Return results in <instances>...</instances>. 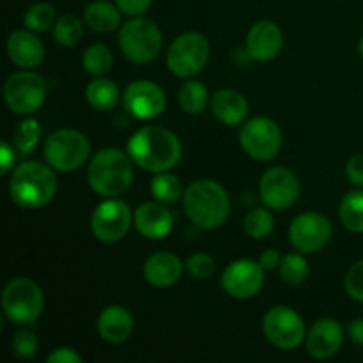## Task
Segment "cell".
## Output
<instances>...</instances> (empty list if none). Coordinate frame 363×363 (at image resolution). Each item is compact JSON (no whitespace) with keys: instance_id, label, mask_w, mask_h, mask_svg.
Instances as JSON below:
<instances>
[{"instance_id":"cell-1","label":"cell","mask_w":363,"mask_h":363,"mask_svg":"<svg viewBox=\"0 0 363 363\" xmlns=\"http://www.w3.org/2000/svg\"><path fill=\"white\" fill-rule=\"evenodd\" d=\"M181 142L172 131L162 126H145L128 140V155L149 172H167L181 160Z\"/></svg>"},{"instance_id":"cell-2","label":"cell","mask_w":363,"mask_h":363,"mask_svg":"<svg viewBox=\"0 0 363 363\" xmlns=\"http://www.w3.org/2000/svg\"><path fill=\"white\" fill-rule=\"evenodd\" d=\"M184 213L201 229H216L227 220L230 202L227 191L213 179H199L184 191Z\"/></svg>"},{"instance_id":"cell-3","label":"cell","mask_w":363,"mask_h":363,"mask_svg":"<svg viewBox=\"0 0 363 363\" xmlns=\"http://www.w3.org/2000/svg\"><path fill=\"white\" fill-rule=\"evenodd\" d=\"M57 191L55 174L39 162H27L14 170L9 183V195L21 209L45 208Z\"/></svg>"},{"instance_id":"cell-4","label":"cell","mask_w":363,"mask_h":363,"mask_svg":"<svg viewBox=\"0 0 363 363\" xmlns=\"http://www.w3.org/2000/svg\"><path fill=\"white\" fill-rule=\"evenodd\" d=\"M133 160L130 155L116 147L99 151L89 163V184L96 194L103 197H117L130 188L133 179Z\"/></svg>"},{"instance_id":"cell-5","label":"cell","mask_w":363,"mask_h":363,"mask_svg":"<svg viewBox=\"0 0 363 363\" xmlns=\"http://www.w3.org/2000/svg\"><path fill=\"white\" fill-rule=\"evenodd\" d=\"M123 55L133 64H147L158 57L162 48V32L155 21L135 16L126 21L119 32Z\"/></svg>"},{"instance_id":"cell-6","label":"cell","mask_w":363,"mask_h":363,"mask_svg":"<svg viewBox=\"0 0 363 363\" xmlns=\"http://www.w3.org/2000/svg\"><path fill=\"white\" fill-rule=\"evenodd\" d=\"M45 307L43 291L34 280L14 279L2 293V308L7 318L16 325H30L38 321Z\"/></svg>"},{"instance_id":"cell-7","label":"cell","mask_w":363,"mask_h":363,"mask_svg":"<svg viewBox=\"0 0 363 363\" xmlns=\"http://www.w3.org/2000/svg\"><path fill=\"white\" fill-rule=\"evenodd\" d=\"M89 151L87 137L77 130H59L45 142L46 163L60 172L80 169L89 158Z\"/></svg>"},{"instance_id":"cell-8","label":"cell","mask_w":363,"mask_h":363,"mask_svg":"<svg viewBox=\"0 0 363 363\" xmlns=\"http://www.w3.org/2000/svg\"><path fill=\"white\" fill-rule=\"evenodd\" d=\"M209 59V43L199 32H186L174 39L167 52V66L176 77L190 78L204 69Z\"/></svg>"},{"instance_id":"cell-9","label":"cell","mask_w":363,"mask_h":363,"mask_svg":"<svg viewBox=\"0 0 363 363\" xmlns=\"http://www.w3.org/2000/svg\"><path fill=\"white\" fill-rule=\"evenodd\" d=\"M4 98L14 113L28 116L38 112L46 99L45 78L28 69L11 74L4 87Z\"/></svg>"},{"instance_id":"cell-10","label":"cell","mask_w":363,"mask_h":363,"mask_svg":"<svg viewBox=\"0 0 363 363\" xmlns=\"http://www.w3.org/2000/svg\"><path fill=\"white\" fill-rule=\"evenodd\" d=\"M240 142L248 156L259 162H268L279 155L282 147V133L275 121L268 117H254L241 128Z\"/></svg>"},{"instance_id":"cell-11","label":"cell","mask_w":363,"mask_h":363,"mask_svg":"<svg viewBox=\"0 0 363 363\" xmlns=\"http://www.w3.org/2000/svg\"><path fill=\"white\" fill-rule=\"evenodd\" d=\"M264 335L279 350H294L305 339V325L296 311L284 305H277L266 312L262 321Z\"/></svg>"},{"instance_id":"cell-12","label":"cell","mask_w":363,"mask_h":363,"mask_svg":"<svg viewBox=\"0 0 363 363\" xmlns=\"http://www.w3.org/2000/svg\"><path fill=\"white\" fill-rule=\"evenodd\" d=\"M261 201L269 209H287L300 197V181L293 170L286 167H273L266 170L259 184Z\"/></svg>"},{"instance_id":"cell-13","label":"cell","mask_w":363,"mask_h":363,"mask_svg":"<svg viewBox=\"0 0 363 363\" xmlns=\"http://www.w3.org/2000/svg\"><path fill=\"white\" fill-rule=\"evenodd\" d=\"M131 227V211L126 202L110 199L94 209L91 218L92 234L103 243L123 240Z\"/></svg>"},{"instance_id":"cell-14","label":"cell","mask_w":363,"mask_h":363,"mask_svg":"<svg viewBox=\"0 0 363 363\" xmlns=\"http://www.w3.org/2000/svg\"><path fill=\"white\" fill-rule=\"evenodd\" d=\"M264 272L266 269L259 262L238 259L223 269V291L236 300L254 298L264 286Z\"/></svg>"},{"instance_id":"cell-15","label":"cell","mask_w":363,"mask_h":363,"mask_svg":"<svg viewBox=\"0 0 363 363\" xmlns=\"http://www.w3.org/2000/svg\"><path fill=\"white\" fill-rule=\"evenodd\" d=\"M289 238L293 247L301 254H314L332 238V223L319 213H303L291 223Z\"/></svg>"},{"instance_id":"cell-16","label":"cell","mask_w":363,"mask_h":363,"mask_svg":"<svg viewBox=\"0 0 363 363\" xmlns=\"http://www.w3.org/2000/svg\"><path fill=\"white\" fill-rule=\"evenodd\" d=\"M124 108L137 119H155L165 110L167 98L162 87L152 82L138 80L128 85L123 94Z\"/></svg>"},{"instance_id":"cell-17","label":"cell","mask_w":363,"mask_h":363,"mask_svg":"<svg viewBox=\"0 0 363 363\" xmlns=\"http://www.w3.org/2000/svg\"><path fill=\"white\" fill-rule=\"evenodd\" d=\"M282 30L273 21H259L250 28L247 38V50L257 62H268L275 59L282 50Z\"/></svg>"},{"instance_id":"cell-18","label":"cell","mask_w":363,"mask_h":363,"mask_svg":"<svg viewBox=\"0 0 363 363\" xmlns=\"http://www.w3.org/2000/svg\"><path fill=\"white\" fill-rule=\"evenodd\" d=\"M342 342V326L335 319H319L307 333V351L318 360H326L339 353Z\"/></svg>"},{"instance_id":"cell-19","label":"cell","mask_w":363,"mask_h":363,"mask_svg":"<svg viewBox=\"0 0 363 363\" xmlns=\"http://www.w3.org/2000/svg\"><path fill=\"white\" fill-rule=\"evenodd\" d=\"M133 223L142 236L149 240H162L172 230L174 218L165 206L158 202H144L135 211Z\"/></svg>"},{"instance_id":"cell-20","label":"cell","mask_w":363,"mask_h":363,"mask_svg":"<svg viewBox=\"0 0 363 363\" xmlns=\"http://www.w3.org/2000/svg\"><path fill=\"white\" fill-rule=\"evenodd\" d=\"M7 53L16 66L23 69L38 67L45 59V46L41 39L28 30H16L7 39Z\"/></svg>"},{"instance_id":"cell-21","label":"cell","mask_w":363,"mask_h":363,"mask_svg":"<svg viewBox=\"0 0 363 363\" xmlns=\"http://www.w3.org/2000/svg\"><path fill=\"white\" fill-rule=\"evenodd\" d=\"M183 275V262L170 252H156L145 261L144 277L151 286L170 287Z\"/></svg>"},{"instance_id":"cell-22","label":"cell","mask_w":363,"mask_h":363,"mask_svg":"<svg viewBox=\"0 0 363 363\" xmlns=\"http://www.w3.org/2000/svg\"><path fill=\"white\" fill-rule=\"evenodd\" d=\"M98 332L103 340L110 344H121L133 333V318L121 305H110L99 314Z\"/></svg>"},{"instance_id":"cell-23","label":"cell","mask_w":363,"mask_h":363,"mask_svg":"<svg viewBox=\"0 0 363 363\" xmlns=\"http://www.w3.org/2000/svg\"><path fill=\"white\" fill-rule=\"evenodd\" d=\"M213 116L227 126H238L248 116V103L243 94L234 89H222L211 99Z\"/></svg>"},{"instance_id":"cell-24","label":"cell","mask_w":363,"mask_h":363,"mask_svg":"<svg viewBox=\"0 0 363 363\" xmlns=\"http://www.w3.org/2000/svg\"><path fill=\"white\" fill-rule=\"evenodd\" d=\"M85 23L96 32H112L121 25V9L108 0H94L85 7Z\"/></svg>"},{"instance_id":"cell-25","label":"cell","mask_w":363,"mask_h":363,"mask_svg":"<svg viewBox=\"0 0 363 363\" xmlns=\"http://www.w3.org/2000/svg\"><path fill=\"white\" fill-rule=\"evenodd\" d=\"M85 98H87L89 105H91L92 108L106 112V110L116 108L117 103H119L121 92L119 87H117L110 78L98 77L96 80H92L91 84L87 85Z\"/></svg>"},{"instance_id":"cell-26","label":"cell","mask_w":363,"mask_h":363,"mask_svg":"<svg viewBox=\"0 0 363 363\" xmlns=\"http://www.w3.org/2000/svg\"><path fill=\"white\" fill-rule=\"evenodd\" d=\"M339 216L351 233H363V191H350L340 204Z\"/></svg>"},{"instance_id":"cell-27","label":"cell","mask_w":363,"mask_h":363,"mask_svg":"<svg viewBox=\"0 0 363 363\" xmlns=\"http://www.w3.org/2000/svg\"><path fill=\"white\" fill-rule=\"evenodd\" d=\"M208 89L201 82L190 80L181 87L179 105L184 112L191 113V116L202 113L206 110V106H208Z\"/></svg>"},{"instance_id":"cell-28","label":"cell","mask_w":363,"mask_h":363,"mask_svg":"<svg viewBox=\"0 0 363 363\" xmlns=\"http://www.w3.org/2000/svg\"><path fill=\"white\" fill-rule=\"evenodd\" d=\"M84 35V23L74 14H62L53 25V39L60 46H74Z\"/></svg>"},{"instance_id":"cell-29","label":"cell","mask_w":363,"mask_h":363,"mask_svg":"<svg viewBox=\"0 0 363 363\" xmlns=\"http://www.w3.org/2000/svg\"><path fill=\"white\" fill-rule=\"evenodd\" d=\"M82 64H84V69L87 73L94 74V77H103L112 69V52L105 45H92L85 50Z\"/></svg>"},{"instance_id":"cell-30","label":"cell","mask_w":363,"mask_h":363,"mask_svg":"<svg viewBox=\"0 0 363 363\" xmlns=\"http://www.w3.org/2000/svg\"><path fill=\"white\" fill-rule=\"evenodd\" d=\"M151 194L162 204H170L181 197L183 186H181V181L172 174L158 172L155 179L151 181Z\"/></svg>"},{"instance_id":"cell-31","label":"cell","mask_w":363,"mask_h":363,"mask_svg":"<svg viewBox=\"0 0 363 363\" xmlns=\"http://www.w3.org/2000/svg\"><path fill=\"white\" fill-rule=\"evenodd\" d=\"M275 229L273 215L264 208H255L245 216V233L254 240H264Z\"/></svg>"},{"instance_id":"cell-32","label":"cell","mask_w":363,"mask_h":363,"mask_svg":"<svg viewBox=\"0 0 363 363\" xmlns=\"http://www.w3.org/2000/svg\"><path fill=\"white\" fill-rule=\"evenodd\" d=\"M55 9L48 2H38L25 11L23 23L28 30L43 32L55 25Z\"/></svg>"},{"instance_id":"cell-33","label":"cell","mask_w":363,"mask_h":363,"mask_svg":"<svg viewBox=\"0 0 363 363\" xmlns=\"http://www.w3.org/2000/svg\"><path fill=\"white\" fill-rule=\"evenodd\" d=\"M280 277L286 284L291 286H300L308 277V264L300 254H287L284 255L279 264Z\"/></svg>"},{"instance_id":"cell-34","label":"cell","mask_w":363,"mask_h":363,"mask_svg":"<svg viewBox=\"0 0 363 363\" xmlns=\"http://www.w3.org/2000/svg\"><path fill=\"white\" fill-rule=\"evenodd\" d=\"M39 137H41V126L38 121L25 119L14 130L13 145L20 152H30L39 144Z\"/></svg>"},{"instance_id":"cell-35","label":"cell","mask_w":363,"mask_h":363,"mask_svg":"<svg viewBox=\"0 0 363 363\" xmlns=\"http://www.w3.org/2000/svg\"><path fill=\"white\" fill-rule=\"evenodd\" d=\"M11 351L20 360H30L38 353V337L32 332L21 330L11 340Z\"/></svg>"},{"instance_id":"cell-36","label":"cell","mask_w":363,"mask_h":363,"mask_svg":"<svg viewBox=\"0 0 363 363\" xmlns=\"http://www.w3.org/2000/svg\"><path fill=\"white\" fill-rule=\"evenodd\" d=\"M186 269L194 279L206 280L215 272V261L208 254H194L186 259Z\"/></svg>"},{"instance_id":"cell-37","label":"cell","mask_w":363,"mask_h":363,"mask_svg":"<svg viewBox=\"0 0 363 363\" xmlns=\"http://www.w3.org/2000/svg\"><path fill=\"white\" fill-rule=\"evenodd\" d=\"M344 284H346L347 294H350L353 300L362 301L363 303V261L351 266Z\"/></svg>"},{"instance_id":"cell-38","label":"cell","mask_w":363,"mask_h":363,"mask_svg":"<svg viewBox=\"0 0 363 363\" xmlns=\"http://www.w3.org/2000/svg\"><path fill=\"white\" fill-rule=\"evenodd\" d=\"M117 7L121 13L128 14V16H142L145 11L151 7L152 0H116Z\"/></svg>"},{"instance_id":"cell-39","label":"cell","mask_w":363,"mask_h":363,"mask_svg":"<svg viewBox=\"0 0 363 363\" xmlns=\"http://www.w3.org/2000/svg\"><path fill=\"white\" fill-rule=\"evenodd\" d=\"M346 176L357 186H363V155H354L346 165Z\"/></svg>"},{"instance_id":"cell-40","label":"cell","mask_w":363,"mask_h":363,"mask_svg":"<svg viewBox=\"0 0 363 363\" xmlns=\"http://www.w3.org/2000/svg\"><path fill=\"white\" fill-rule=\"evenodd\" d=\"M48 363H82L80 354L74 353L69 347H59V350L53 351L48 358H46Z\"/></svg>"},{"instance_id":"cell-41","label":"cell","mask_w":363,"mask_h":363,"mask_svg":"<svg viewBox=\"0 0 363 363\" xmlns=\"http://www.w3.org/2000/svg\"><path fill=\"white\" fill-rule=\"evenodd\" d=\"M0 155H2V165H0V174L6 176L11 169L14 167V162H16V155H14V147H11L7 142H2L0 144Z\"/></svg>"},{"instance_id":"cell-42","label":"cell","mask_w":363,"mask_h":363,"mask_svg":"<svg viewBox=\"0 0 363 363\" xmlns=\"http://www.w3.org/2000/svg\"><path fill=\"white\" fill-rule=\"evenodd\" d=\"M280 261H282L280 254L272 248V250H266L264 254L261 255V259H259V264H261L264 269H275L277 266L280 264Z\"/></svg>"},{"instance_id":"cell-43","label":"cell","mask_w":363,"mask_h":363,"mask_svg":"<svg viewBox=\"0 0 363 363\" xmlns=\"http://www.w3.org/2000/svg\"><path fill=\"white\" fill-rule=\"evenodd\" d=\"M347 335L358 346H363V318L354 319V321L350 323L347 326Z\"/></svg>"},{"instance_id":"cell-44","label":"cell","mask_w":363,"mask_h":363,"mask_svg":"<svg viewBox=\"0 0 363 363\" xmlns=\"http://www.w3.org/2000/svg\"><path fill=\"white\" fill-rule=\"evenodd\" d=\"M250 60H254L248 53V50H234L233 52V62L240 67H247L250 64Z\"/></svg>"},{"instance_id":"cell-45","label":"cell","mask_w":363,"mask_h":363,"mask_svg":"<svg viewBox=\"0 0 363 363\" xmlns=\"http://www.w3.org/2000/svg\"><path fill=\"white\" fill-rule=\"evenodd\" d=\"M360 55H362V59H363V38L360 39Z\"/></svg>"}]
</instances>
